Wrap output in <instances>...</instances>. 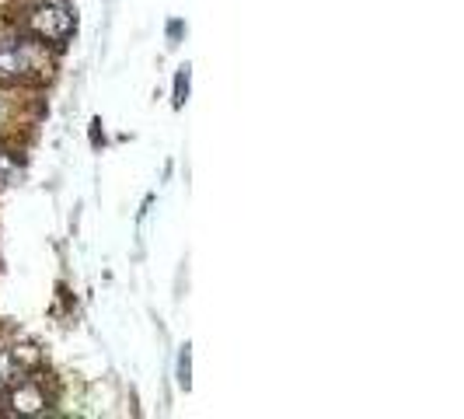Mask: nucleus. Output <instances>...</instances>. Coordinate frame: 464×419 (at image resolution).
<instances>
[{
    "label": "nucleus",
    "instance_id": "nucleus-7",
    "mask_svg": "<svg viewBox=\"0 0 464 419\" xmlns=\"http://www.w3.org/2000/svg\"><path fill=\"white\" fill-rule=\"evenodd\" d=\"M0 388H4V374H0Z\"/></svg>",
    "mask_w": 464,
    "mask_h": 419
},
{
    "label": "nucleus",
    "instance_id": "nucleus-2",
    "mask_svg": "<svg viewBox=\"0 0 464 419\" xmlns=\"http://www.w3.org/2000/svg\"><path fill=\"white\" fill-rule=\"evenodd\" d=\"M32 70V50L25 42L0 39V78H22Z\"/></svg>",
    "mask_w": 464,
    "mask_h": 419
},
{
    "label": "nucleus",
    "instance_id": "nucleus-5",
    "mask_svg": "<svg viewBox=\"0 0 464 419\" xmlns=\"http://www.w3.org/2000/svg\"><path fill=\"white\" fill-rule=\"evenodd\" d=\"M181 385H189V346L181 353Z\"/></svg>",
    "mask_w": 464,
    "mask_h": 419
},
{
    "label": "nucleus",
    "instance_id": "nucleus-3",
    "mask_svg": "<svg viewBox=\"0 0 464 419\" xmlns=\"http://www.w3.org/2000/svg\"><path fill=\"white\" fill-rule=\"evenodd\" d=\"M11 405H14V413H25V416L42 413L46 409V392L39 385H32V381H22L11 395Z\"/></svg>",
    "mask_w": 464,
    "mask_h": 419
},
{
    "label": "nucleus",
    "instance_id": "nucleus-4",
    "mask_svg": "<svg viewBox=\"0 0 464 419\" xmlns=\"http://www.w3.org/2000/svg\"><path fill=\"white\" fill-rule=\"evenodd\" d=\"M14 175H18V168H14V164H11V161H7V157L0 154V182H11V179H14Z\"/></svg>",
    "mask_w": 464,
    "mask_h": 419
},
{
    "label": "nucleus",
    "instance_id": "nucleus-1",
    "mask_svg": "<svg viewBox=\"0 0 464 419\" xmlns=\"http://www.w3.org/2000/svg\"><path fill=\"white\" fill-rule=\"evenodd\" d=\"M28 28L46 42H63L74 32V14L60 4H39L28 11Z\"/></svg>",
    "mask_w": 464,
    "mask_h": 419
},
{
    "label": "nucleus",
    "instance_id": "nucleus-6",
    "mask_svg": "<svg viewBox=\"0 0 464 419\" xmlns=\"http://www.w3.org/2000/svg\"><path fill=\"white\" fill-rule=\"evenodd\" d=\"M0 126H4V102H0Z\"/></svg>",
    "mask_w": 464,
    "mask_h": 419
}]
</instances>
